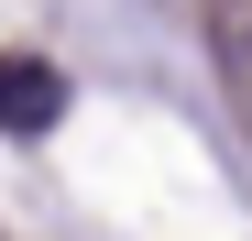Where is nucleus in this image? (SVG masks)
Instances as JSON below:
<instances>
[{"instance_id": "nucleus-1", "label": "nucleus", "mask_w": 252, "mask_h": 241, "mask_svg": "<svg viewBox=\"0 0 252 241\" xmlns=\"http://www.w3.org/2000/svg\"><path fill=\"white\" fill-rule=\"evenodd\" d=\"M55 120H66V77L44 55H0V132H11V143H44Z\"/></svg>"}]
</instances>
